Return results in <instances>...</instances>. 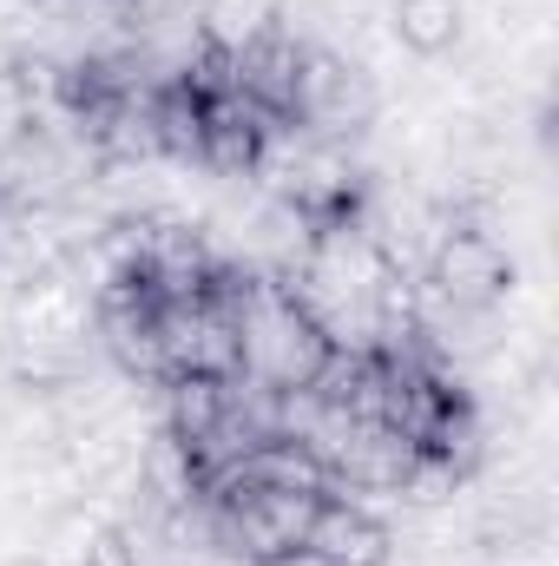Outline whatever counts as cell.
<instances>
[{
    "label": "cell",
    "mask_w": 559,
    "mask_h": 566,
    "mask_svg": "<svg viewBox=\"0 0 559 566\" xmlns=\"http://www.w3.org/2000/svg\"><path fill=\"white\" fill-rule=\"evenodd\" d=\"M514 283V264L507 251L487 238V231H447L434 244V264H428V290L454 310V316H481L507 296Z\"/></svg>",
    "instance_id": "6da1fadb"
},
{
    "label": "cell",
    "mask_w": 559,
    "mask_h": 566,
    "mask_svg": "<svg viewBox=\"0 0 559 566\" xmlns=\"http://www.w3.org/2000/svg\"><path fill=\"white\" fill-rule=\"evenodd\" d=\"M303 560H316V566H382L389 560V527H382V514H376L362 494L329 488V494L316 501V514H309Z\"/></svg>",
    "instance_id": "7a4b0ae2"
},
{
    "label": "cell",
    "mask_w": 559,
    "mask_h": 566,
    "mask_svg": "<svg viewBox=\"0 0 559 566\" xmlns=\"http://www.w3.org/2000/svg\"><path fill=\"white\" fill-rule=\"evenodd\" d=\"M395 33L415 53H447L461 40V7L454 0H395Z\"/></svg>",
    "instance_id": "3957f363"
}]
</instances>
